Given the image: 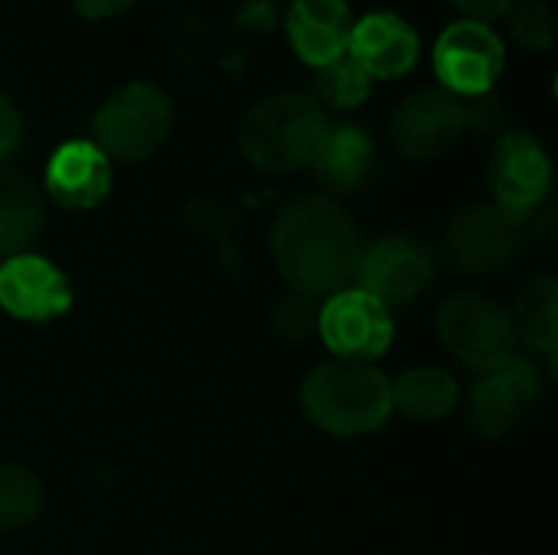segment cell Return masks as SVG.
Segmentation results:
<instances>
[{
	"label": "cell",
	"mask_w": 558,
	"mask_h": 555,
	"mask_svg": "<svg viewBox=\"0 0 558 555\" xmlns=\"http://www.w3.org/2000/svg\"><path fill=\"white\" fill-rule=\"evenodd\" d=\"M353 13L347 0H294L288 10L291 49L314 69L330 65L350 46Z\"/></svg>",
	"instance_id": "cell-16"
},
{
	"label": "cell",
	"mask_w": 558,
	"mask_h": 555,
	"mask_svg": "<svg viewBox=\"0 0 558 555\" xmlns=\"http://www.w3.org/2000/svg\"><path fill=\"white\" fill-rule=\"evenodd\" d=\"M369 82L373 79L356 65V59L350 52H343L340 59H333L330 65L320 69L317 88H320L327 105H333V108H356V105L366 101Z\"/></svg>",
	"instance_id": "cell-22"
},
{
	"label": "cell",
	"mask_w": 558,
	"mask_h": 555,
	"mask_svg": "<svg viewBox=\"0 0 558 555\" xmlns=\"http://www.w3.org/2000/svg\"><path fill=\"white\" fill-rule=\"evenodd\" d=\"M347 52L369 79H399L415 69L418 62V36L415 29L396 13H366L350 29Z\"/></svg>",
	"instance_id": "cell-14"
},
{
	"label": "cell",
	"mask_w": 558,
	"mask_h": 555,
	"mask_svg": "<svg viewBox=\"0 0 558 555\" xmlns=\"http://www.w3.org/2000/svg\"><path fill=\"white\" fill-rule=\"evenodd\" d=\"M523 222L497 206H468L448 226V255L464 275H494L520 249Z\"/></svg>",
	"instance_id": "cell-11"
},
{
	"label": "cell",
	"mask_w": 558,
	"mask_h": 555,
	"mask_svg": "<svg viewBox=\"0 0 558 555\" xmlns=\"http://www.w3.org/2000/svg\"><path fill=\"white\" fill-rule=\"evenodd\" d=\"M360 288L386 307L412 304L435 278V258L425 242L412 236H386L363 249Z\"/></svg>",
	"instance_id": "cell-8"
},
{
	"label": "cell",
	"mask_w": 558,
	"mask_h": 555,
	"mask_svg": "<svg viewBox=\"0 0 558 555\" xmlns=\"http://www.w3.org/2000/svg\"><path fill=\"white\" fill-rule=\"evenodd\" d=\"M137 0H72V7L88 16V20H108V16H121L134 7Z\"/></svg>",
	"instance_id": "cell-27"
},
{
	"label": "cell",
	"mask_w": 558,
	"mask_h": 555,
	"mask_svg": "<svg viewBox=\"0 0 558 555\" xmlns=\"http://www.w3.org/2000/svg\"><path fill=\"white\" fill-rule=\"evenodd\" d=\"M330 121L324 105L304 92H281L258 101L239 134L245 160L265 173H294L317 160Z\"/></svg>",
	"instance_id": "cell-2"
},
{
	"label": "cell",
	"mask_w": 558,
	"mask_h": 555,
	"mask_svg": "<svg viewBox=\"0 0 558 555\" xmlns=\"http://www.w3.org/2000/svg\"><path fill=\"white\" fill-rule=\"evenodd\" d=\"M281 278L304 298H330L356 281L363 242L350 213L327 196L291 200L271 222Z\"/></svg>",
	"instance_id": "cell-1"
},
{
	"label": "cell",
	"mask_w": 558,
	"mask_h": 555,
	"mask_svg": "<svg viewBox=\"0 0 558 555\" xmlns=\"http://www.w3.org/2000/svg\"><path fill=\"white\" fill-rule=\"evenodd\" d=\"M543 396V376L533 363L513 357L497 370L481 373L471 389V422L481 435L500 438L507 435L526 409Z\"/></svg>",
	"instance_id": "cell-12"
},
{
	"label": "cell",
	"mask_w": 558,
	"mask_h": 555,
	"mask_svg": "<svg viewBox=\"0 0 558 555\" xmlns=\"http://www.w3.org/2000/svg\"><path fill=\"white\" fill-rule=\"evenodd\" d=\"M317 330L324 343L347 363H369L383 357L396 334L389 307L363 288L330 294L317 311Z\"/></svg>",
	"instance_id": "cell-6"
},
{
	"label": "cell",
	"mask_w": 558,
	"mask_h": 555,
	"mask_svg": "<svg viewBox=\"0 0 558 555\" xmlns=\"http://www.w3.org/2000/svg\"><path fill=\"white\" fill-rule=\"evenodd\" d=\"M43 510V484L23 464H0V533L23 530Z\"/></svg>",
	"instance_id": "cell-21"
},
{
	"label": "cell",
	"mask_w": 558,
	"mask_h": 555,
	"mask_svg": "<svg viewBox=\"0 0 558 555\" xmlns=\"http://www.w3.org/2000/svg\"><path fill=\"white\" fill-rule=\"evenodd\" d=\"M373 160H376V150H373V141L366 137V131L330 128L317 160L311 164V170H314L320 186H327L333 193H350V190L366 183Z\"/></svg>",
	"instance_id": "cell-18"
},
{
	"label": "cell",
	"mask_w": 558,
	"mask_h": 555,
	"mask_svg": "<svg viewBox=\"0 0 558 555\" xmlns=\"http://www.w3.org/2000/svg\"><path fill=\"white\" fill-rule=\"evenodd\" d=\"M468 128L464 105L445 88H422L409 95L392 114V141L412 160L441 157Z\"/></svg>",
	"instance_id": "cell-10"
},
{
	"label": "cell",
	"mask_w": 558,
	"mask_h": 555,
	"mask_svg": "<svg viewBox=\"0 0 558 555\" xmlns=\"http://www.w3.org/2000/svg\"><path fill=\"white\" fill-rule=\"evenodd\" d=\"M307 419L330 435H369L392 415V383L369 363H324L301 383Z\"/></svg>",
	"instance_id": "cell-3"
},
{
	"label": "cell",
	"mask_w": 558,
	"mask_h": 555,
	"mask_svg": "<svg viewBox=\"0 0 558 555\" xmlns=\"http://www.w3.org/2000/svg\"><path fill=\"white\" fill-rule=\"evenodd\" d=\"M464 20H474V23H494V20H500V16H507L513 7H517V0H448Z\"/></svg>",
	"instance_id": "cell-25"
},
{
	"label": "cell",
	"mask_w": 558,
	"mask_h": 555,
	"mask_svg": "<svg viewBox=\"0 0 558 555\" xmlns=\"http://www.w3.org/2000/svg\"><path fill=\"white\" fill-rule=\"evenodd\" d=\"M461 386L441 366H415L392 386V409L412 422H438L458 406Z\"/></svg>",
	"instance_id": "cell-19"
},
{
	"label": "cell",
	"mask_w": 558,
	"mask_h": 555,
	"mask_svg": "<svg viewBox=\"0 0 558 555\" xmlns=\"http://www.w3.org/2000/svg\"><path fill=\"white\" fill-rule=\"evenodd\" d=\"M517 337H523L549 363L556 360L558 343V285L556 278H536L517 301Z\"/></svg>",
	"instance_id": "cell-20"
},
{
	"label": "cell",
	"mask_w": 558,
	"mask_h": 555,
	"mask_svg": "<svg viewBox=\"0 0 558 555\" xmlns=\"http://www.w3.org/2000/svg\"><path fill=\"white\" fill-rule=\"evenodd\" d=\"M271 324H275V330H278L284 340H304L307 334L317 330V307H314V298L291 294L288 301L278 304Z\"/></svg>",
	"instance_id": "cell-24"
},
{
	"label": "cell",
	"mask_w": 558,
	"mask_h": 555,
	"mask_svg": "<svg viewBox=\"0 0 558 555\" xmlns=\"http://www.w3.org/2000/svg\"><path fill=\"white\" fill-rule=\"evenodd\" d=\"M549 186H553V164L543 144L526 131L504 134L490 157V190L497 209L523 222L549 196Z\"/></svg>",
	"instance_id": "cell-9"
},
{
	"label": "cell",
	"mask_w": 558,
	"mask_h": 555,
	"mask_svg": "<svg viewBox=\"0 0 558 555\" xmlns=\"http://www.w3.org/2000/svg\"><path fill=\"white\" fill-rule=\"evenodd\" d=\"M173 128V101L154 82H131L105 98L92 118V144L108 160H147Z\"/></svg>",
	"instance_id": "cell-4"
},
{
	"label": "cell",
	"mask_w": 558,
	"mask_h": 555,
	"mask_svg": "<svg viewBox=\"0 0 558 555\" xmlns=\"http://www.w3.org/2000/svg\"><path fill=\"white\" fill-rule=\"evenodd\" d=\"M0 307L16 321L43 324L72 307V285L43 255H10L0 265Z\"/></svg>",
	"instance_id": "cell-13"
},
{
	"label": "cell",
	"mask_w": 558,
	"mask_h": 555,
	"mask_svg": "<svg viewBox=\"0 0 558 555\" xmlns=\"http://www.w3.org/2000/svg\"><path fill=\"white\" fill-rule=\"evenodd\" d=\"M504 62L507 49L487 23L458 20L435 43V72L451 95H490Z\"/></svg>",
	"instance_id": "cell-7"
},
{
	"label": "cell",
	"mask_w": 558,
	"mask_h": 555,
	"mask_svg": "<svg viewBox=\"0 0 558 555\" xmlns=\"http://www.w3.org/2000/svg\"><path fill=\"white\" fill-rule=\"evenodd\" d=\"M43 222L46 206L36 183L13 167H0V255H23Z\"/></svg>",
	"instance_id": "cell-17"
},
{
	"label": "cell",
	"mask_w": 558,
	"mask_h": 555,
	"mask_svg": "<svg viewBox=\"0 0 558 555\" xmlns=\"http://www.w3.org/2000/svg\"><path fill=\"white\" fill-rule=\"evenodd\" d=\"M20 137H23V121H20L16 108L0 95V160L20 147Z\"/></svg>",
	"instance_id": "cell-26"
},
{
	"label": "cell",
	"mask_w": 558,
	"mask_h": 555,
	"mask_svg": "<svg viewBox=\"0 0 558 555\" xmlns=\"http://www.w3.org/2000/svg\"><path fill=\"white\" fill-rule=\"evenodd\" d=\"M46 190L65 209H92L111 190V160L92 141H69L46 164Z\"/></svg>",
	"instance_id": "cell-15"
},
{
	"label": "cell",
	"mask_w": 558,
	"mask_h": 555,
	"mask_svg": "<svg viewBox=\"0 0 558 555\" xmlns=\"http://www.w3.org/2000/svg\"><path fill=\"white\" fill-rule=\"evenodd\" d=\"M510 33L513 39L530 49V52H549L558 39L556 13L539 3V0H530V3H520L510 10Z\"/></svg>",
	"instance_id": "cell-23"
},
{
	"label": "cell",
	"mask_w": 558,
	"mask_h": 555,
	"mask_svg": "<svg viewBox=\"0 0 558 555\" xmlns=\"http://www.w3.org/2000/svg\"><path fill=\"white\" fill-rule=\"evenodd\" d=\"M438 334L445 347L471 370L487 373L517 357L513 314L487 294L461 291L438 307Z\"/></svg>",
	"instance_id": "cell-5"
}]
</instances>
